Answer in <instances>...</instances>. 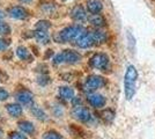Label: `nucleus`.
<instances>
[{
	"instance_id": "9",
	"label": "nucleus",
	"mask_w": 155,
	"mask_h": 139,
	"mask_svg": "<svg viewBox=\"0 0 155 139\" xmlns=\"http://www.w3.org/2000/svg\"><path fill=\"white\" fill-rule=\"evenodd\" d=\"M8 14H9V16H11L12 19H15V20H23V19H26L27 15H28L26 9L21 6L12 7V8L9 9Z\"/></svg>"
},
{
	"instance_id": "11",
	"label": "nucleus",
	"mask_w": 155,
	"mask_h": 139,
	"mask_svg": "<svg viewBox=\"0 0 155 139\" xmlns=\"http://www.w3.org/2000/svg\"><path fill=\"white\" fill-rule=\"evenodd\" d=\"M16 100L21 104H30L32 102V94L29 91H21L18 93Z\"/></svg>"
},
{
	"instance_id": "17",
	"label": "nucleus",
	"mask_w": 155,
	"mask_h": 139,
	"mask_svg": "<svg viewBox=\"0 0 155 139\" xmlns=\"http://www.w3.org/2000/svg\"><path fill=\"white\" fill-rule=\"evenodd\" d=\"M19 129L25 133L28 134H32L35 132V126L31 122H28V121H22L19 123Z\"/></svg>"
},
{
	"instance_id": "28",
	"label": "nucleus",
	"mask_w": 155,
	"mask_h": 139,
	"mask_svg": "<svg viewBox=\"0 0 155 139\" xmlns=\"http://www.w3.org/2000/svg\"><path fill=\"white\" fill-rule=\"evenodd\" d=\"M5 19V13L2 11H0V21H2Z\"/></svg>"
},
{
	"instance_id": "23",
	"label": "nucleus",
	"mask_w": 155,
	"mask_h": 139,
	"mask_svg": "<svg viewBox=\"0 0 155 139\" xmlns=\"http://www.w3.org/2000/svg\"><path fill=\"white\" fill-rule=\"evenodd\" d=\"M11 33V27L6 22L0 21V35H8Z\"/></svg>"
},
{
	"instance_id": "4",
	"label": "nucleus",
	"mask_w": 155,
	"mask_h": 139,
	"mask_svg": "<svg viewBox=\"0 0 155 139\" xmlns=\"http://www.w3.org/2000/svg\"><path fill=\"white\" fill-rule=\"evenodd\" d=\"M89 64L93 68L105 71L109 65V57L105 53H95L89 60Z\"/></svg>"
},
{
	"instance_id": "7",
	"label": "nucleus",
	"mask_w": 155,
	"mask_h": 139,
	"mask_svg": "<svg viewBox=\"0 0 155 139\" xmlns=\"http://www.w3.org/2000/svg\"><path fill=\"white\" fill-rule=\"evenodd\" d=\"M87 100L91 103V106H93L94 108H102V107L105 106V102H107V100H105V98H104L103 95L97 94V93L88 94Z\"/></svg>"
},
{
	"instance_id": "14",
	"label": "nucleus",
	"mask_w": 155,
	"mask_h": 139,
	"mask_svg": "<svg viewBox=\"0 0 155 139\" xmlns=\"http://www.w3.org/2000/svg\"><path fill=\"white\" fill-rule=\"evenodd\" d=\"M34 37L35 40L39 42L41 44H48L50 42V36L48 35L46 31H43V30H35L34 31Z\"/></svg>"
},
{
	"instance_id": "12",
	"label": "nucleus",
	"mask_w": 155,
	"mask_h": 139,
	"mask_svg": "<svg viewBox=\"0 0 155 139\" xmlns=\"http://www.w3.org/2000/svg\"><path fill=\"white\" fill-rule=\"evenodd\" d=\"M88 20L93 26L96 27V28H102L107 25V21L101 14H91Z\"/></svg>"
},
{
	"instance_id": "19",
	"label": "nucleus",
	"mask_w": 155,
	"mask_h": 139,
	"mask_svg": "<svg viewBox=\"0 0 155 139\" xmlns=\"http://www.w3.org/2000/svg\"><path fill=\"white\" fill-rule=\"evenodd\" d=\"M16 55H18V57L21 60H29L31 58L30 52L28 51V49H27L26 46H19L16 49Z\"/></svg>"
},
{
	"instance_id": "30",
	"label": "nucleus",
	"mask_w": 155,
	"mask_h": 139,
	"mask_svg": "<svg viewBox=\"0 0 155 139\" xmlns=\"http://www.w3.org/2000/svg\"><path fill=\"white\" fill-rule=\"evenodd\" d=\"M1 134H2V131H1V130H0V137H1Z\"/></svg>"
},
{
	"instance_id": "8",
	"label": "nucleus",
	"mask_w": 155,
	"mask_h": 139,
	"mask_svg": "<svg viewBox=\"0 0 155 139\" xmlns=\"http://www.w3.org/2000/svg\"><path fill=\"white\" fill-rule=\"evenodd\" d=\"M75 44H77L79 48H81V49H88V48H91V46L94 45L95 42L93 40V36H91V33H86L75 42Z\"/></svg>"
},
{
	"instance_id": "20",
	"label": "nucleus",
	"mask_w": 155,
	"mask_h": 139,
	"mask_svg": "<svg viewBox=\"0 0 155 139\" xmlns=\"http://www.w3.org/2000/svg\"><path fill=\"white\" fill-rule=\"evenodd\" d=\"M100 116L102 117V119H103L104 122L110 123V122H112L114 118H115V111L111 110V109H105V110H103L102 113L100 114Z\"/></svg>"
},
{
	"instance_id": "3",
	"label": "nucleus",
	"mask_w": 155,
	"mask_h": 139,
	"mask_svg": "<svg viewBox=\"0 0 155 139\" xmlns=\"http://www.w3.org/2000/svg\"><path fill=\"white\" fill-rule=\"evenodd\" d=\"M81 60V55L78 53L77 51L73 50H64L63 52L58 53L53 57V63L54 64H63V63H67V64H77Z\"/></svg>"
},
{
	"instance_id": "29",
	"label": "nucleus",
	"mask_w": 155,
	"mask_h": 139,
	"mask_svg": "<svg viewBox=\"0 0 155 139\" xmlns=\"http://www.w3.org/2000/svg\"><path fill=\"white\" fill-rule=\"evenodd\" d=\"M20 2H22V4H29V2H31L32 0H19Z\"/></svg>"
},
{
	"instance_id": "6",
	"label": "nucleus",
	"mask_w": 155,
	"mask_h": 139,
	"mask_svg": "<svg viewBox=\"0 0 155 139\" xmlns=\"http://www.w3.org/2000/svg\"><path fill=\"white\" fill-rule=\"evenodd\" d=\"M72 116L80 122H84V123L89 122L91 119V111L82 106H74L73 110H72Z\"/></svg>"
},
{
	"instance_id": "27",
	"label": "nucleus",
	"mask_w": 155,
	"mask_h": 139,
	"mask_svg": "<svg viewBox=\"0 0 155 139\" xmlns=\"http://www.w3.org/2000/svg\"><path fill=\"white\" fill-rule=\"evenodd\" d=\"M7 46H8V42L5 40H0V51H4L6 50Z\"/></svg>"
},
{
	"instance_id": "16",
	"label": "nucleus",
	"mask_w": 155,
	"mask_h": 139,
	"mask_svg": "<svg viewBox=\"0 0 155 139\" xmlns=\"http://www.w3.org/2000/svg\"><path fill=\"white\" fill-rule=\"evenodd\" d=\"M7 113L9 114L12 117H19L20 115H22V107L16 103H12V104H8L6 107Z\"/></svg>"
},
{
	"instance_id": "24",
	"label": "nucleus",
	"mask_w": 155,
	"mask_h": 139,
	"mask_svg": "<svg viewBox=\"0 0 155 139\" xmlns=\"http://www.w3.org/2000/svg\"><path fill=\"white\" fill-rule=\"evenodd\" d=\"M44 139H63V137L54 131H50V132H46L44 134Z\"/></svg>"
},
{
	"instance_id": "2",
	"label": "nucleus",
	"mask_w": 155,
	"mask_h": 139,
	"mask_svg": "<svg viewBox=\"0 0 155 139\" xmlns=\"http://www.w3.org/2000/svg\"><path fill=\"white\" fill-rule=\"evenodd\" d=\"M138 80V71L133 65H130L126 68L124 77V93L126 100H132L136 94V84Z\"/></svg>"
},
{
	"instance_id": "5",
	"label": "nucleus",
	"mask_w": 155,
	"mask_h": 139,
	"mask_svg": "<svg viewBox=\"0 0 155 139\" xmlns=\"http://www.w3.org/2000/svg\"><path fill=\"white\" fill-rule=\"evenodd\" d=\"M107 81L101 75H89L86 81H84V89L91 92V91H95L98 88H102L103 86H105Z\"/></svg>"
},
{
	"instance_id": "26",
	"label": "nucleus",
	"mask_w": 155,
	"mask_h": 139,
	"mask_svg": "<svg viewBox=\"0 0 155 139\" xmlns=\"http://www.w3.org/2000/svg\"><path fill=\"white\" fill-rule=\"evenodd\" d=\"M9 139H28V138H27L25 134H22V133L13 132V133H11V136H9Z\"/></svg>"
},
{
	"instance_id": "21",
	"label": "nucleus",
	"mask_w": 155,
	"mask_h": 139,
	"mask_svg": "<svg viewBox=\"0 0 155 139\" xmlns=\"http://www.w3.org/2000/svg\"><path fill=\"white\" fill-rule=\"evenodd\" d=\"M31 110V113H32V115L36 117V118H38V119H41V121H45L48 117H46V114L41 109V108H38V107H36V106H34L30 109Z\"/></svg>"
},
{
	"instance_id": "15",
	"label": "nucleus",
	"mask_w": 155,
	"mask_h": 139,
	"mask_svg": "<svg viewBox=\"0 0 155 139\" xmlns=\"http://www.w3.org/2000/svg\"><path fill=\"white\" fill-rule=\"evenodd\" d=\"M58 93L64 100H73V98H74V91L72 89L71 87H67V86L59 87Z\"/></svg>"
},
{
	"instance_id": "13",
	"label": "nucleus",
	"mask_w": 155,
	"mask_h": 139,
	"mask_svg": "<svg viewBox=\"0 0 155 139\" xmlns=\"http://www.w3.org/2000/svg\"><path fill=\"white\" fill-rule=\"evenodd\" d=\"M87 8L91 14H98L103 9V5L100 0H89L87 2Z\"/></svg>"
},
{
	"instance_id": "25",
	"label": "nucleus",
	"mask_w": 155,
	"mask_h": 139,
	"mask_svg": "<svg viewBox=\"0 0 155 139\" xmlns=\"http://www.w3.org/2000/svg\"><path fill=\"white\" fill-rule=\"evenodd\" d=\"M8 96H9L8 92H7L5 88L0 87V101H5V100L8 99Z\"/></svg>"
},
{
	"instance_id": "1",
	"label": "nucleus",
	"mask_w": 155,
	"mask_h": 139,
	"mask_svg": "<svg viewBox=\"0 0 155 139\" xmlns=\"http://www.w3.org/2000/svg\"><path fill=\"white\" fill-rule=\"evenodd\" d=\"M86 29L81 26H71L63 29L60 33L54 36V41L57 43H66V42H77L84 34H86Z\"/></svg>"
},
{
	"instance_id": "18",
	"label": "nucleus",
	"mask_w": 155,
	"mask_h": 139,
	"mask_svg": "<svg viewBox=\"0 0 155 139\" xmlns=\"http://www.w3.org/2000/svg\"><path fill=\"white\" fill-rule=\"evenodd\" d=\"M91 36H93V40L95 43L97 44H102L104 43L105 41H107V33H104L102 30H94V31H91Z\"/></svg>"
},
{
	"instance_id": "10",
	"label": "nucleus",
	"mask_w": 155,
	"mask_h": 139,
	"mask_svg": "<svg viewBox=\"0 0 155 139\" xmlns=\"http://www.w3.org/2000/svg\"><path fill=\"white\" fill-rule=\"evenodd\" d=\"M72 19H74L75 21H84L87 19V13L84 11V8L81 5H77L75 7H73L71 12Z\"/></svg>"
},
{
	"instance_id": "22",
	"label": "nucleus",
	"mask_w": 155,
	"mask_h": 139,
	"mask_svg": "<svg viewBox=\"0 0 155 139\" xmlns=\"http://www.w3.org/2000/svg\"><path fill=\"white\" fill-rule=\"evenodd\" d=\"M50 27H51V23H50L49 21H45V20H41V21H38V22L36 23V29H37V30L48 31Z\"/></svg>"
}]
</instances>
